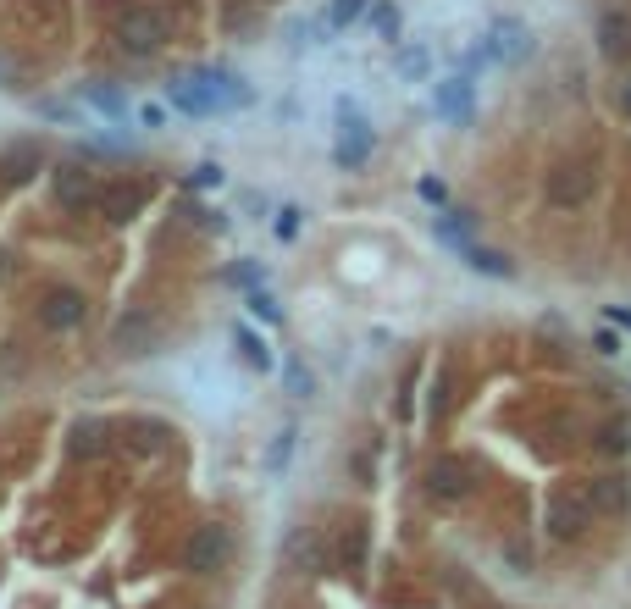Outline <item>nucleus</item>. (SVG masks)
<instances>
[{
  "mask_svg": "<svg viewBox=\"0 0 631 609\" xmlns=\"http://www.w3.org/2000/svg\"><path fill=\"white\" fill-rule=\"evenodd\" d=\"M45 167V150H39V139H17L0 150V183H28L34 172Z\"/></svg>",
  "mask_w": 631,
  "mask_h": 609,
  "instance_id": "obj_18",
  "label": "nucleus"
},
{
  "mask_svg": "<svg viewBox=\"0 0 631 609\" xmlns=\"http://www.w3.org/2000/svg\"><path fill=\"white\" fill-rule=\"evenodd\" d=\"M200 609H211V604H200Z\"/></svg>",
  "mask_w": 631,
  "mask_h": 609,
  "instance_id": "obj_39",
  "label": "nucleus"
},
{
  "mask_svg": "<svg viewBox=\"0 0 631 609\" xmlns=\"http://www.w3.org/2000/svg\"><path fill=\"white\" fill-rule=\"evenodd\" d=\"M432 233H438V244H449V250L460 255L465 244H477V216L471 211H438L432 216Z\"/></svg>",
  "mask_w": 631,
  "mask_h": 609,
  "instance_id": "obj_20",
  "label": "nucleus"
},
{
  "mask_svg": "<svg viewBox=\"0 0 631 609\" xmlns=\"http://www.w3.org/2000/svg\"><path fill=\"white\" fill-rule=\"evenodd\" d=\"M239 349H244V360H250L255 371H272V366H277L272 344H266L261 333H250V327H239Z\"/></svg>",
  "mask_w": 631,
  "mask_h": 609,
  "instance_id": "obj_27",
  "label": "nucleus"
},
{
  "mask_svg": "<svg viewBox=\"0 0 631 609\" xmlns=\"http://www.w3.org/2000/svg\"><path fill=\"white\" fill-rule=\"evenodd\" d=\"M438 117L454 122V128H465V122L477 117V78L471 72H454V78L438 84Z\"/></svg>",
  "mask_w": 631,
  "mask_h": 609,
  "instance_id": "obj_15",
  "label": "nucleus"
},
{
  "mask_svg": "<svg viewBox=\"0 0 631 609\" xmlns=\"http://www.w3.org/2000/svg\"><path fill=\"white\" fill-rule=\"evenodd\" d=\"M34 316H39V327H45V333L67 338V333H78V327L89 322V294H84V288H72V283H56V288H45V294H39Z\"/></svg>",
  "mask_w": 631,
  "mask_h": 609,
  "instance_id": "obj_8",
  "label": "nucleus"
},
{
  "mask_svg": "<svg viewBox=\"0 0 631 609\" xmlns=\"http://www.w3.org/2000/svg\"><path fill=\"white\" fill-rule=\"evenodd\" d=\"M233 565H239V526L233 521H200L178 549V571L194 576V582L227 576Z\"/></svg>",
  "mask_w": 631,
  "mask_h": 609,
  "instance_id": "obj_1",
  "label": "nucleus"
},
{
  "mask_svg": "<svg viewBox=\"0 0 631 609\" xmlns=\"http://www.w3.org/2000/svg\"><path fill=\"white\" fill-rule=\"evenodd\" d=\"M150 205V183H139V178H122V183H111L106 194H100V211H106V222L111 227H122V222H133V216Z\"/></svg>",
  "mask_w": 631,
  "mask_h": 609,
  "instance_id": "obj_17",
  "label": "nucleus"
},
{
  "mask_svg": "<svg viewBox=\"0 0 631 609\" xmlns=\"http://www.w3.org/2000/svg\"><path fill=\"white\" fill-rule=\"evenodd\" d=\"M250 311L261 316L266 327H277V322H283V311H277V299L266 294V288H250Z\"/></svg>",
  "mask_w": 631,
  "mask_h": 609,
  "instance_id": "obj_31",
  "label": "nucleus"
},
{
  "mask_svg": "<svg viewBox=\"0 0 631 609\" xmlns=\"http://www.w3.org/2000/svg\"><path fill=\"white\" fill-rule=\"evenodd\" d=\"M50 194H56V205L61 211H72V216H84V211H95L100 205V178H95V167L89 161H61L56 172H50Z\"/></svg>",
  "mask_w": 631,
  "mask_h": 609,
  "instance_id": "obj_9",
  "label": "nucleus"
},
{
  "mask_svg": "<svg viewBox=\"0 0 631 609\" xmlns=\"http://www.w3.org/2000/svg\"><path fill=\"white\" fill-rule=\"evenodd\" d=\"M172 106L189 111V117H216V111H239L250 106V89L233 72H189V78H172L167 84Z\"/></svg>",
  "mask_w": 631,
  "mask_h": 609,
  "instance_id": "obj_2",
  "label": "nucleus"
},
{
  "mask_svg": "<svg viewBox=\"0 0 631 609\" xmlns=\"http://www.w3.org/2000/svg\"><path fill=\"white\" fill-rule=\"evenodd\" d=\"M294 443H299L294 427H277L272 432V443H266V454H261V466L272 471V477H283V471H288V460H294Z\"/></svg>",
  "mask_w": 631,
  "mask_h": 609,
  "instance_id": "obj_22",
  "label": "nucleus"
},
{
  "mask_svg": "<svg viewBox=\"0 0 631 609\" xmlns=\"http://www.w3.org/2000/svg\"><path fill=\"white\" fill-rule=\"evenodd\" d=\"M283 565L294 576H322L327 565H333V549H327V538L316 532V526H294L283 538Z\"/></svg>",
  "mask_w": 631,
  "mask_h": 609,
  "instance_id": "obj_13",
  "label": "nucleus"
},
{
  "mask_svg": "<svg viewBox=\"0 0 631 609\" xmlns=\"http://www.w3.org/2000/svg\"><path fill=\"white\" fill-rule=\"evenodd\" d=\"M371 150H377V133H371V122L360 117L349 100H338V144H333V161L344 172H360L371 161Z\"/></svg>",
  "mask_w": 631,
  "mask_h": 609,
  "instance_id": "obj_11",
  "label": "nucleus"
},
{
  "mask_svg": "<svg viewBox=\"0 0 631 609\" xmlns=\"http://www.w3.org/2000/svg\"><path fill=\"white\" fill-rule=\"evenodd\" d=\"M593 349H598L604 360H615V355H620V333H615V327H598V333H593Z\"/></svg>",
  "mask_w": 631,
  "mask_h": 609,
  "instance_id": "obj_35",
  "label": "nucleus"
},
{
  "mask_svg": "<svg viewBox=\"0 0 631 609\" xmlns=\"http://www.w3.org/2000/svg\"><path fill=\"white\" fill-rule=\"evenodd\" d=\"M189 189H222V167H211V161H205V167H194L189 172Z\"/></svg>",
  "mask_w": 631,
  "mask_h": 609,
  "instance_id": "obj_34",
  "label": "nucleus"
},
{
  "mask_svg": "<svg viewBox=\"0 0 631 609\" xmlns=\"http://www.w3.org/2000/svg\"><path fill=\"white\" fill-rule=\"evenodd\" d=\"M421 493H427L432 504H465L477 493V471H471V460H460V454H438V460H427V471H421Z\"/></svg>",
  "mask_w": 631,
  "mask_h": 609,
  "instance_id": "obj_7",
  "label": "nucleus"
},
{
  "mask_svg": "<svg viewBox=\"0 0 631 609\" xmlns=\"http://www.w3.org/2000/svg\"><path fill=\"white\" fill-rule=\"evenodd\" d=\"M609 327H620V333H631V305H609Z\"/></svg>",
  "mask_w": 631,
  "mask_h": 609,
  "instance_id": "obj_36",
  "label": "nucleus"
},
{
  "mask_svg": "<svg viewBox=\"0 0 631 609\" xmlns=\"http://www.w3.org/2000/svg\"><path fill=\"white\" fill-rule=\"evenodd\" d=\"M460 261L471 266V272H482V277H515V261L504 250H488V244H465Z\"/></svg>",
  "mask_w": 631,
  "mask_h": 609,
  "instance_id": "obj_21",
  "label": "nucleus"
},
{
  "mask_svg": "<svg viewBox=\"0 0 631 609\" xmlns=\"http://www.w3.org/2000/svg\"><path fill=\"white\" fill-rule=\"evenodd\" d=\"M227 277H233V283H239V288H266V272H261V266H255V261L233 266V272H227Z\"/></svg>",
  "mask_w": 631,
  "mask_h": 609,
  "instance_id": "obj_33",
  "label": "nucleus"
},
{
  "mask_svg": "<svg viewBox=\"0 0 631 609\" xmlns=\"http://www.w3.org/2000/svg\"><path fill=\"white\" fill-rule=\"evenodd\" d=\"M598 50H604L609 61H626L631 56V12L609 6V12L598 17Z\"/></svg>",
  "mask_w": 631,
  "mask_h": 609,
  "instance_id": "obj_19",
  "label": "nucleus"
},
{
  "mask_svg": "<svg viewBox=\"0 0 631 609\" xmlns=\"http://www.w3.org/2000/svg\"><path fill=\"white\" fill-rule=\"evenodd\" d=\"M598 194V161H560V167H548L543 178V200L554 205V211H587Z\"/></svg>",
  "mask_w": 631,
  "mask_h": 609,
  "instance_id": "obj_4",
  "label": "nucleus"
},
{
  "mask_svg": "<svg viewBox=\"0 0 631 609\" xmlns=\"http://www.w3.org/2000/svg\"><path fill=\"white\" fill-rule=\"evenodd\" d=\"M393 67H399V78H405V84H421V78L432 72V50L427 45H405Z\"/></svg>",
  "mask_w": 631,
  "mask_h": 609,
  "instance_id": "obj_25",
  "label": "nucleus"
},
{
  "mask_svg": "<svg viewBox=\"0 0 631 609\" xmlns=\"http://www.w3.org/2000/svg\"><path fill=\"white\" fill-rule=\"evenodd\" d=\"M593 504H587L582 482H571V488H548L543 493V538L548 543H582L587 532H593Z\"/></svg>",
  "mask_w": 631,
  "mask_h": 609,
  "instance_id": "obj_3",
  "label": "nucleus"
},
{
  "mask_svg": "<svg viewBox=\"0 0 631 609\" xmlns=\"http://www.w3.org/2000/svg\"><path fill=\"white\" fill-rule=\"evenodd\" d=\"M338 560H344V571L366 565V526H349L344 538H338Z\"/></svg>",
  "mask_w": 631,
  "mask_h": 609,
  "instance_id": "obj_28",
  "label": "nucleus"
},
{
  "mask_svg": "<svg viewBox=\"0 0 631 609\" xmlns=\"http://www.w3.org/2000/svg\"><path fill=\"white\" fill-rule=\"evenodd\" d=\"M366 12H371V0H333V6H327V28H349Z\"/></svg>",
  "mask_w": 631,
  "mask_h": 609,
  "instance_id": "obj_30",
  "label": "nucleus"
},
{
  "mask_svg": "<svg viewBox=\"0 0 631 609\" xmlns=\"http://www.w3.org/2000/svg\"><path fill=\"white\" fill-rule=\"evenodd\" d=\"M582 493H587L598 521H626L631 515V477L626 471H598V477L582 482Z\"/></svg>",
  "mask_w": 631,
  "mask_h": 609,
  "instance_id": "obj_12",
  "label": "nucleus"
},
{
  "mask_svg": "<svg viewBox=\"0 0 631 609\" xmlns=\"http://www.w3.org/2000/svg\"><path fill=\"white\" fill-rule=\"evenodd\" d=\"M84 95H89V106H100L106 117L128 122V95H122V89H111V84H84Z\"/></svg>",
  "mask_w": 631,
  "mask_h": 609,
  "instance_id": "obj_26",
  "label": "nucleus"
},
{
  "mask_svg": "<svg viewBox=\"0 0 631 609\" xmlns=\"http://www.w3.org/2000/svg\"><path fill=\"white\" fill-rule=\"evenodd\" d=\"M283 388H288V399H310L316 394V371H310L299 355H288L283 360Z\"/></svg>",
  "mask_w": 631,
  "mask_h": 609,
  "instance_id": "obj_23",
  "label": "nucleus"
},
{
  "mask_svg": "<svg viewBox=\"0 0 631 609\" xmlns=\"http://www.w3.org/2000/svg\"><path fill=\"white\" fill-rule=\"evenodd\" d=\"M299 216H305V211H299V205H283V211H277V239H299Z\"/></svg>",
  "mask_w": 631,
  "mask_h": 609,
  "instance_id": "obj_32",
  "label": "nucleus"
},
{
  "mask_svg": "<svg viewBox=\"0 0 631 609\" xmlns=\"http://www.w3.org/2000/svg\"><path fill=\"white\" fill-rule=\"evenodd\" d=\"M6 277H12V255L0 250V283H6Z\"/></svg>",
  "mask_w": 631,
  "mask_h": 609,
  "instance_id": "obj_38",
  "label": "nucleus"
},
{
  "mask_svg": "<svg viewBox=\"0 0 631 609\" xmlns=\"http://www.w3.org/2000/svg\"><path fill=\"white\" fill-rule=\"evenodd\" d=\"M371 28H377V39H388V45H399V28H405V17H399V6L393 0H371Z\"/></svg>",
  "mask_w": 631,
  "mask_h": 609,
  "instance_id": "obj_24",
  "label": "nucleus"
},
{
  "mask_svg": "<svg viewBox=\"0 0 631 609\" xmlns=\"http://www.w3.org/2000/svg\"><path fill=\"white\" fill-rule=\"evenodd\" d=\"M172 39V17L161 12V6H128V12L117 17V45L128 50V56H155V50Z\"/></svg>",
  "mask_w": 631,
  "mask_h": 609,
  "instance_id": "obj_5",
  "label": "nucleus"
},
{
  "mask_svg": "<svg viewBox=\"0 0 631 609\" xmlns=\"http://www.w3.org/2000/svg\"><path fill=\"white\" fill-rule=\"evenodd\" d=\"M620 111L631 117V72H626V84H620Z\"/></svg>",
  "mask_w": 631,
  "mask_h": 609,
  "instance_id": "obj_37",
  "label": "nucleus"
},
{
  "mask_svg": "<svg viewBox=\"0 0 631 609\" xmlns=\"http://www.w3.org/2000/svg\"><path fill=\"white\" fill-rule=\"evenodd\" d=\"M593 449H598V454H609V460H620V454L631 449V427H620V421H615V427L593 432Z\"/></svg>",
  "mask_w": 631,
  "mask_h": 609,
  "instance_id": "obj_29",
  "label": "nucleus"
},
{
  "mask_svg": "<svg viewBox=\"0 0 631 609\" xmlns=\"http://www.w3.org/2000/svg\"><path fill=\"white\" fill-rule=\"evenodd\" d=\"M161 349V316L150 311V305H128V311L117 316V327H111V355L117 360H144Z\"/></svg>",
  "mask_w": 631,
  "mask_h": 609,
  "instance_id": "obj_6",
  "label": "nucleus"
},
{
  "mask_svg": "<svg viewBox=\"0 0 631 609\" xmlns=\"http://www.w3.org/2000/svg\"><path fill=\"white\" fill-rule=\"evenodd\" d=\"M172 438H178V432H172L167 421H155V416H133V421H122L117 427V443L128 454H144V460L161 454V449H172Z\"/></svg>",
  "mask_w": 631,
  "mask_h": 609,
  "instance_id": "obj_16",
  "label": "nucleus"
},
{
  "mask_svg": "<svg viewBox=\"0 0 631 609\" xmlns=\"http://www.w3.org/2000/svg\"><path fill=\"white\" fill-rule=\"evenodd\" d=\"M117 449V427L106 416H78L67 427V454L72 460H100V454Z\"/></svg>",
  "mask_w": 631,
  "mask_h": 609,
  "instance_id": "obj_14",
  "label": "nucleus"
},
{
  "mask_svg": "<svg viewBox=\"0 0 631 609\" xmlns=\"http://www.w3.org/2000/svg\"><path fill=\"white\" fill-rule=\"evenodd\" d=\"M477 45H482V56H488V67H521V61L537 50V39H532V28H526L521 17H493L488 34H482Z\"/></svg>",
  "mask_w": 631,
  "mask_h": 609,
  "instance_id": "obj_10",
  "label": "nucleus"
}]
</instances>
